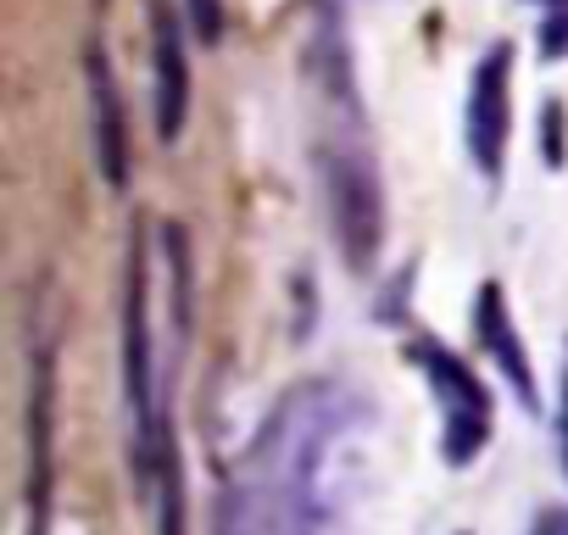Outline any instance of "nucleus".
Listing matches in <instances>:
<instances>
[{"label":"nucleus","instance_id":"8","mask_svg":"<svg viewBox=\"0 0 568 535\" xmlns=\"http://www.w3.org/2000/svg\"><path fill=\"white\" fill-rule=\"evenodd\" d=\"M184 12L195 23V40H206V46L223 40V7H217V0H184Z\"/></svg>","mask_w":568,"mask_h":535},{"label":"nucleus","instance_id":"6","mask_svg":"<svg viewBox=\"0 0 568 535\" xmlns=\"http://www.w3.org/2000/svg\"><path fill=\"white\" fill-rule=\"evenodd\" d=\"M90 118H95V157H101V179L112 190L129 184V129H123V101L112 84V68L101 51H90Z\"/></svg>","mask_w":568,"mask_h":535},{"label":"nucleus","instance_id":"5","mask_svg":"<svg viewBox=\"0 0 568 535\" xmlns=\"http://www.w3.org/2000/svg\"><path fill=\"white\" fill-rule=\"evenodd\" d=\"M151 62H156V134L179 140L184 112H190V57H184V29L168 0L151 7Z\"/></svg>","mask_w":568,"mask_h":535},{"label":"nucleus","instance_id":"11","mask_svg":"<svg viewBox=\"0 0 568 535\" xmlns=\"http://www.w3.org/2000/svg\"><path fill=\"white\" fill-rule=\"evenodd\" d=\"M546 7H562V12H568V0H546Z\"/></svg>","mask_w":568,"mask_h":535},{"label":"nucleus","instance_id":"3","mask_svg":"<svg viewBox=\"0 0 568 535\" xmlns=\"http://www.w3.org/2000/svg\"><path fill=\"white\" fill-rule=\"evenodd\" d=\"M513 51L490 46V57L474 73V95H468V151L474 162L496 179L507 162V129H513Z\"/></svg>","mask_w":568,"mask_h":535},{"label":"nucleus","instance_id":"2","mask_svg":"<svg viewBox=\"0 0 568 535\" xmlns=\"http://www.w3.org/2000/svg\"><path fill=\"white\" fill-rule=\"evenodd\" d=\"M418 363L440 396V413H446V463H474V452L490 441V396L485 385L468 374L463 357L440 352V346H418Z\"/></svg>","mask_w":568,"mask_h":535},{"label":"nucleus","instance_id":"4","mask_svg":"<svg viewBox=\"0 0 568 535\" xmlns=\"http://www.w3.org/2000/svg\"><path fill=\"white\" fill-rule=\"evenodd\" d=\"M329 201H335V229L352 262H374L379 251V184L363 162L329 157Z\"/></svg>","mask_w":568,"mask_h":535},{"label":"nucleus","instance_id":"9","mask_svg":"<svg viewBox=\"0 0 568 535\" xmlns=\"http://www.w3.org/2000/svg\"><path fill=\"white\" fill-rule=\"evenodd\" d=\"M535 535H568V507H551V513L535 524Z\"/></svg>","mask_w":568,"mask_h":535},{"label":"nucleus","instance_id":"1","mask_svg":"<svg viewBox=\"0 0 568 535\" xmlns=\"http://www.w3.org/2000/svg\"><path fill=\"white\" fill-rule=\"evenodd\" d=\"M346 418L352 407L329 385H307L273 413L251 457L256 535H313L318 529V468Z\"/></svg>","mask_w":568,"mask_h":535},{"label":"nucleus","instance_id":"7","mask_svg":"<svg viewBox=\"0 0 568 535\" xmlns=\"http://www.w3.org/2000/svg\"><path fill=\"white\" fill-rule=\"evenodd\" d=\"M479 335H485L490 357L501 363V374L513 380V391L524 396V407H535V380H529L524 346H518V335H513V319H507V302H501V291H496V285H485V291H479Z\"/></svg>","mask_w":568,"mask_h":535},{"label":"nucleus","instance_id":"10","mask_svg":"<svg viewBox=\"0 0 568 535\" xmlns=\"http://www.w3.org/2000/svg\"><path fill=\"white\" fill-rule=\"evenodd\" d=\"M562 463H568V380H562Z\"/></svg>","mask_w":568,"mask_h":535}]
</instances>
